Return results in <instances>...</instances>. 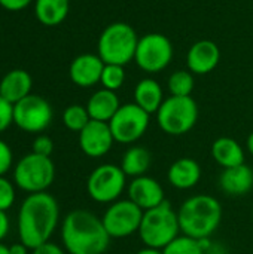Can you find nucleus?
Returning a JSON list of instances; mask_svg holds the SVG:
<instances>
[{
    "label": "nucleus",
    "mask_w": 253,
    "mask_h": 254,
    "mask_svg": "<svg viewBox=\"0 0 253 254\" xmlns=\"http://www.w3.org/2000/svg\"><path fill=\"white\" fill-rule=\"evenodd\" d=\"M60 207L48 192L30 193L18 211L19 241L28 249H36L49 241L58 226Z\"/></svg>",
    "instance_id": "f257e3e1"
},
{
    "label": "nucleus",
    "mask_w": 253,
    "mask_h": 254,
    "mask_svg": "<svg viewBox=\"0 0 253 254\" xmlns=\"http://www.w3.org/2000/svg\"><path fill=\"white\" fill-rule=\"evenodd\" d=\"M61 241L69 254H103L109 249L110 237L94 213L73 210L63 220Z\"/></svg>",
    "instance_id": "f03ea898"
},
{
    "label": "nucleus",
    "mask_w": 253,
    "mask_h": 254,
    "mask_svg": "<svg viewBox=\"0 0 253 254\" xmlns=\"http://www.w3.org/2000/svg\"><path fill=\"white\" fill-rule=\"evenodd\" d=\"M177 217L183 235L206 241L221 225L222 207L212 195H194L180 205Z\"/></svg>",
    "instance_id": "7ed1b4c3"
},
{
    "label": "nucleus",
    "mask_w": 253,
    "mask_h": 254,
    "mask_svg": "<svg viewBox=\"0 0 253 254\" xmlns=\"http://www.w3.org/2000/svg\"><path fill=\"white\" fill-rule=\"evenodd\" d=\"M139 39L136 30L128 22L115 21L101 31L97 42V54L104 64L124 67L134 60Z\"/></svg>",
    "instance_id": "20e7f679"
},
{
    "label": "nucleus",
    "mask_w": 253,
    "mask_h": 254,
    "mask_svg": "<svg viewBox=\"0 0 253 254\" xmlns=\"http://www.w3.org/2000/svg\"><path fill=\"white\" fill-rule=\"evenodd\" d=\"M180 226L177 213L164 201L161 205L143 213L139 228V237L145 247L163 250L176 237H179Z\"/></svg>",
    "instance_id": "39448f33"
},
{
    "label": "nucleus",
    "mask_w": 253,
    "mask_h": 254,
    "mask_svg": "<svg viewBox=\"0 0 253 254\" xmlns=\"http://www.w3.org/2000/svg\"><path fill=\"white\" fill-rule=\"evenodd\" d=\"M198 121V106L192 97L166 98L157 112L160 128L169 135H183L189 132Z\"/></svg>",
    "instance_id": "423d86ee"
},
{
    "label": "nucleus",
    "mask_w": 253,
    "mask_h": 254,
    "mask_svg": "<svg viewBox=\"0 0 253 254\" xmlns=\"http://www.w3.org/2000/svg\"><path fill=\"white\" fill-rule=\"evenodd\" d=\"M54 179L55 165L51 158L33 152L21 158L13 170V183L28 193L46 192Z\"/></svg>",
    "instance_id": "0eeeda50"
},
{
    "label": "nucleus",
    "mask_w": 253,
    "mask_h": 254,
    "mask_svg": "<svg viewBox=\"0 0 253 254\" xmlns=\"http://www.w3.org/2000/svg\"><path fill=\"white\" fill-rule=\"evenodd\" d=\"M127 188V176L121 167L103 164L94 168L86 180V192L89 198L98 204H112L118 201Z\"/></svg>",
    "instance_id": "6e6552de"
},
{
    "label": "nucleus",
    "mask_w": 253,
    "mask_h": 254,
    "mask_svg": "<svg viewBox=\"0 0 253 254\" xmlns=\"http://www.w3.org/2000/svg\"><path fill=\"white\" fill-rule=\"evenodd\" d=\"M173 45L163 33H148L139 39L134 61L146 73H160L169 67L173 60Z\"/></svg>",
    "instance_id": "1a4fd4ad"
},
{
    "label": "nucleus",
    "mask_w": 253,
    "mask_h": 254,
    "mask_svg": "<svg viewBox=\"0 0 253 254\" xmlns=\"http://www.w3.org/2000/svg\"><path fill=\"white\" fill-rule=\"evenodd\" d=\"M151 115L140 109L136 103H127L119 107L109 121L113 140L121 144H133L140 140L149 128Z\"/></svg>",
    "instance_id": "9d476101"
},
{
    "label": "nucleus",
    "mask_w": 253,
    "mask_h": 254,
    "mask_svg": "<svg viewBox=\"0 0 253 254\" xmlns=\"http://www.w3.org/2000/svg\"><path fill=\"white\" fill-rule=\"evenodd\" d=\"M143 213L145 211L128 198L118 199L107 207L101 222L110 238H127L139 232Z\"/></svg>",
    "instance_id": "9b49d317"
},
{
    "label": "nucleus",
    "mask_w": 253,
    "mask_h": 254,
    "mask_svg": "<svg viewBox=\"0 0 253 254\" xmlns=\"http://www.w3.org/2000/svg\"><path fill=\"white\" fill-rule=\"evenodd\" d=\"M52 121V107L40 95L30 94L13 104V124L25 132H42Z\"/></svg>",
    "instance_id": "f8f14e48"
},
{
    "label": "nucleus",
    "mask_w": 253,
    "mask_h": 254,
    "mask_svg": "<svg viewBox=\"0 0 253 254\" xmlns=\"http://www.w3.org/2000/svg\"><path fill=\"white\" fill-rule=\"evenodd\" d=\"M115 140L107 122L89 121L79 132V147L89 158H101L110 152Z\"/></svg>",
    "instance_id": "ddd939ff"
},
{
    "label": "nucleus",
    "mask_w": 253,
    "mask_h": 254,
    "mask_svg": "<svg viewBox=\"0 0 253 254\" xmlns=\"http://www.w3.org/2000/svg\"><path fill=\"white\" fill-rule=\"evenodd\" d=\"M127 192L128 199L133 201L143 211L152 210L166 201L163 186L160 185V182L149 176H140L133 179L127 188Z\"/></svg>",
    "instance_id": "4468645a"
},
{
    "label": "nucleus",
    "mask_w": 253,
    "mask_h": 254,
    "mask_svg": "<svg viewBox=\"0 0 253 254\" xmlns=\"http://www.w3.org/2000/svg\"><path fill=\"white\" fill-rule=\"evenodd\" d=\"M104 61L98 54H81L70 63L69 76L72 82L81 88H91L100 83Z\"/></svg>",
    "instance_id": "2eb2a0df"
},
{
    "label": "nucleus",
    "mask_w": 253,
    "mask_h": 254,
    "mask_svg": "<svg viewBox=\"0 0 253 254\" xmlns=\"http://www.w3.org/2000/svg\"><path fill=\"white\" fill-rule=\"evenodd\" d=\"M221 61L219 46L212 40L195 42L186 54V67L192 74L212 73Z\"/></svg>",
    "instance_id": "dca6fc26"
},
{
    "label": "nucleus",
    "mask_w": 253,
    "mask_h": 254,
    "mask_svg": "<svg viewBox=\"0 0 253 254\" xmlns=\"http://www.w3.org/2000/svg\"><path fill=\"white\" fill-rule=\"evenodd\" d=\"M219 188L230 196H245L253 188V170L246 164L225 168L219 177Z\"/></svg>",
    "instance_id": "f3484780"
},
{
    "label": "nucleus",
    "mask_w": 253,
    "mask_h": 254,
    "mask_svg": "<svg viewBox=\"0 0 253 254\" xmlns=\"http://www.w3.org/2000/svg\"><path fill=\"white\" fill-rule=\"evenodd\" d=\"M167 179L169 183L179 190L192 189L201 179V167L192 158H180L170 165Z\"/></svg>",
    "instance_id": "a211bd4d"
},
{
    "label": "nucleus",
    "mask_w": 253,
    "mask_h": 254,
    "mask_svg": "<svg viewBox=\"0 0 253 254\" xmlns=\"http://www.w3.org/2000/svg\"><path fill=\"white\" fill-rule=\"evenodd\" d=\"M31 74L27 70L13 68L0 80V95L10 104H15L31 94Z\"/></svg>",
    "instance_id": "6ab92c4d"
},
{
    "label": "nucleus",
    "mask_w": 253,
    "mask_h": 254,
    "mask_svg": "<svg viewBox=\"0 0 253 254\" xmlns=\"http://www.w3.org/2000/svg\"><path fill=\"white\" fill-rule=\"evenodd\" d=\"M121 106L122 104L119 103V98L115 91L101 88L89 97L86 103V110L92 121L109 124V121L115 116Z\"/></svg>",
    "instance_id": "aec40b11"
},
{
    "label": "nucleus",
    "mask_w": 253,
    "mask_h": 254,
    "mask_svg": "<svg viewBox=\"0 0 253 254\" xmlns=\"http://www.w3.org/2000/svg\"><path fill=\"white\" fill-rule=\"evenodd\" d=\"M164 100L166 98L161 85L152 77L139 80L134 88V103L149 115L157 113Z\"/></svg>",
    "instance_id": "412c9836"
},
{
    "label": "nucleus",
    "mask_w": 253,
    "mask_h": 254,
    "mask_svg": "<svg viewBox=\"0 0 253 254\" xmlns=\"http://www.w3.org/2000/svg\"><path fill=\"white\" fill-rule=\"evenodd\" d=\"M212 158L224 170L245 164V150L237 140L231 137H219L212 144Z\"/></svg>",
    "instance_id": "4be33fe9"
},
{
    "label": "nucleus",
    "mask_w": 253,
    "mask_h": 254,
    "mask_svg": "<svg viewBox=\"0 0 253 254\" xmlns=\"http://www.w3.org/2000/svg\"><path fill=\"white\" fill-rule=\"evenodd\" d=\"M70 0H34V15L46 27L60 25L69 15Z\"/></svg>",
    "instance_id": "5701e85b"
},
{
    "label": "nucleus",
    "mask_w": 253,
    "mask_h": 254,
    "mask_svg": "<svg viewBox=\"0 0 253 254\" xmlns=\"http://www.w3.org/2000/svg\"><path fill=\"white\" fill-rule=\"evenodd\" d=\"M152 162V155L148 149L142 146H133L125 150L121 159V170L125 173L127 177H140L146 176Z\"/></svg>",
    "instance_id": "b1692460"
},
{
    "label": "nucleus",
    "mask_w": 253,
    "mask_h": 254,
    "mask_svg": "<svg viewBox=\"0 0 253 254\" xmlns=\"http://www.w3.org/2000/svg\"><path fill=\"white\" fill-rule=\"evenodd\" d=\"M167 85H169V91L171 95L191 97L194 86H195L194 74L189 70H177L170 74Z\"/></svg>",
    "instance_id": "393cba45"
},
{
    "label": "nucleus",
    "mask_w": 253,
    "mask_h": 254,
    "mask_svg": "<svg viewBox=\"0 0 253 254\" xmlns=\"http://www.w3.org/2000/svg\"><path fill=\"white\" fill-rule=\"evenodd\" d=\"M204 243H207V240L198 241L182 234L163 249V254H204Z\"/></svg>",
    "instance_id": "a878e982"
},
{
    "label": "nucleus",
    "mask_w": 253,
    "mask_h": 254,
    "mask_svg": "<svg viewBox=\"0 0 253 254\" xmlns=\"http://www.w3.org/2000/svg\"><path fill=\"white\" fill-rule=\"evenodd\" d=\"M89 121L91 118L86 110V106L72 104L63 112V124L70 131L81 132L89 124Z\"/></svg>",
    "instance_id": "bb28decb"
},
{
    "label": "nucleus",
    "mask_w": 253,
    "mask_h": 254,
    "mask_svg": "<svg viewBox=\"0 0 253 254\" xmlns=\"http://www.w3.org/2000/svg\"><path fill=\"white\" fill-rule=\"evenodd\" d=\"M125 82V70L122 65H116V64H106L101 73V79L100 83L103 85L104 89L109 91H118Z\"/></svg>",
    "instance_id": "cd10ccee"
},
{
    "label": "nucleus",
    "mask_w": 253,
    "mask_h": 254,
    "mask_svg": "<svg viewBox=\"0 0 253 254\" xmlns=\"http://www.w3.org/2000/svg\"><path fill=\"white\" fill-rule=\"evenodd\" d=\"M15 202V189L13 185L3 177H0V210L7 211Z\"/></svg>",
    "instance_id": "c85d7f7f"
},
{
    "label": "nucleus",
    "mask_w": 253,
    "mask_h": 254,
    "mask_svg": "<svg viewBox=\"0 0 253 254\" xmlns=\"http://www.w3.org/2000/svg\"><path fill=\"white\" fill-rule=\"evenodd\" d=\"M12 124H13V104H10L0 95V132L7 129Z\"/></svg>",
    "instance_id": "c756f323"
},
{
    "label": "nucleus",
    "mask_w": 253,
    "mask_h": 254,
    "mask_svg": "<svg viewBox=\"0 0 253 254\" xmlns=\"http://www.w3.org/2000/svg\"><path fill=\"white\" fill-rule=\"evenodd\" d=\"M54 152V141L48 135H39L33 141V153L42 155V156H49Z\"/></svg>",
    "instance_id": "7c9ffc66"
},
{
    "label": "nucleus",
    "mask_w": 253,
    "mask_h": 254,
    "mask_svg": "<svg viewBox=\"0 0 253 254\" xmlns=\"http://www.w3.org/2000/svg\"><path fill=\"white\" fill-rule=\"evenodd\" d=\"M12 162H13V153L9 144L0 140V177H3L10 170Z\"/></svg>",
    "instance_id": "2f4dec72"
},
{
    "label": "nucleus",
    "mask_w": 253,
    "mask_h": 254,
    "mask_svg": "<svg viewBox=\"0 0 253 254\" xmlns=\"http://www.w3.org/2000/svg\"><path fill=\"white\" fill-rule=\"evenodd\" d=\"M33 0H0V6L10 12H18L25 9Z\"/></svg>",
    "instance_id": "473e14b6"
},
{
    "label": "nucleus",
    "mask_w": 253,
    "mask_h": 254,
    "mask_svg": "<svg viewBox=\"0 0 253 254\" xmlns=\"http://www.w3.org/2000/svg\"><path fill=\"white\" fill-rule=\"evenodd\" d=\"M33 254H66V252L60 246L48 241V243H45V244L33 249Z\"/></svg>",
    "instance_id": "72a5a7b5"
},
{
    "label": "nucleus",
    "mask_w": 253,
    "mask_h": 254,
    "mask_svg": "<svg viewBox=\"0 0 253 254\" xmlns=\"http://www.w3.org/2000/svg\"><path fill=\"white\" fill-rule=\"evenodd\" d=\"M7 232H9V219L6 216V211L0 210V243L4 240Z\"/></svg>",
    "instance_id": "f704fd0d"
},
{
    "label": "nucleus",
    "mask_w": 253,
    "mask_h": 254,
    "mask_svg": "<svg viewBox=\"0 0 253 254\" xmlns=\"http://www.w3.org/2000/svg\"><path fill=\"white\" fill-rule=\"evenodd\" d=\"M27 250H28V247H27V246H24L21 241H19L18 244H13V246H10V247H9V252H10V254H27Z\"/></svg>",
    "instance_id": "c9c22d12"
},
{
    "label": "nucleus",
    "mask_w": 253,
    "mask_h": 254,
    "mask_svg": "<svg viewBox=\"0 0 253 254\" xmlns=\"http://www.w3.org/2000/svg\"><path fill=\"white\" fill-rule=\"evenodd\" d=\"M136 254H163V250L158 249H151V247H145L142 250H139Z\"/></svg>",
    "instance_id": "e433bc0d"
},
{
    "label": "nucleus",
    "mask_w": 253,
    "mask_h": 254,
    "mask_svg": "<svg viewBox=\"0 0 253 254\" xmlns=\"http://www.w3.org/2000/svg\"><path fill=\"white\" fill-rule=\"evenodd\" d=\"M246 149H248V152L253 156V132L249 134V137L246 140Z\"/></svg>",
    "instance_id": "4c0bfd02"
},
{
    "label": "nucleus",
    "mask_w": 253,
    "mask_h": 254,
    "mask_svg": "<svg viewBox=\"0 0 253 254\" xmlns=\"http://www.w3.org/2000/svg\"><path fill=\"white\" fill-rule=\"evenodd\" d=\"M0 254H10V252H9V247H7V246H4V244H1V243H0Z\"/></svg>",
    "instance_id": "58836bf2"
},
{
    "label": "nucleus",
    "mask_w": 253,
    "mask_h": 254,
    "mask_svg": "<svg viewBox=\"0 0 253 254\" xmlns=\"http://www.w3.org/2000/svg\"><path fill=\"white\" fill-rule=\"evenodd\" d=\"M252 214H253V211H252Z\"/></svg>",
    "instance_id": "ea45409f"
}]
</instances>
